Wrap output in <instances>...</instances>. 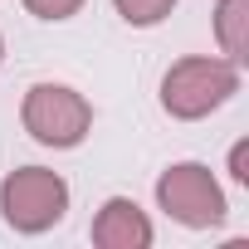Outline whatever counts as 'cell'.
Instances as JSON below:
<instances>
[{
  "label": "cell",
  "instance_id": "52a82bcc",
  "mask_svg": "<svg viewBox=\"0 0 249 249\" xmlns=\"http://www.w3.org/2000/svg\"><path fill=\"white\" fill-rule=\"evenodd\" d=\"M112 10L127 20L132 30H152V25H161L176 10V0H112Z\"/></svg>",
  "mask_w": 249,
  "mask_h": 249
},
{
  "label": "cell",
  "instance_id": "8992f818",
  "mask_svg": "<svg viewBox=\"0 0 249 249\" xmlns=\"http://www.w3.org/2000/svg\"><path fill=\"white\" fill-rule=\"evenodd\" d=\"M215 44L230 64L249 59V0H215Z\"/></svg>",
  "mask_w": 249,
  "mask_h": 249
},
{
  "label": "cell",
  "instance_id": "277c9868",
  "mask_svg": "<svg viewBox=\"0 0 249 249\" xmlns=\"http://www.w3.org/2000/svg\"><path fill=\"white\" fill-rule=\"evenodd\" d=\"M157 205H161L176 225H186V230H215V225H225V215H230L215 171L200 166V161H176V166H166V171L157 176Z\"/></svg>",
  "mask_w": 249,
  "mask_h": 249
},
{
  "label": "cell",
  "instance_id": "30bf717a",
  "mask_svg": "<svg viewBox=\"0 0 249 249\" xmlns=\"http://www.w3.org/2000/svg\"><path fill=\"white\" fill-rule=\"evenodd\" d=\"M0 64H5V35H0Z\"/></svg>",
  "mask_w": 249,
  "mask_h": 249
},
{
  "label": "cell",
  "instance_id": "3957f363",
  "mask_svg": "<svg viewBox=\"0 0 249 249\" xmlns=\"http://www.w3.org/2000/svg\"><path fill=\"white\" fill-rule=\"evenodd\" d=\"M0 215L15 234H44L69 215V181L49 166H15L0 181Z\"/></svg>",
  "mask_w": 249,
  "mask_h": 249
},
{
  "label": "cell",
  "instance_id": "5b68a950",
  "mask_svg": "<svg viewBox=\"0 0 249 249\" xmlns=\"http://www.w3.org/2000/svg\"><path fill=\"white\" fill-rule=\"evenodd\" d=\"M93 244L98 249H147L152 239H157V230H152V220H147V210L132 200V196H107L103 205H98V215H93Z\"/></svg>",
  "mask_w": 249,
  "mask_h": 249
},
{
  "label": "cell",
  "instance_id": "9c48e42d",
  "mask_svg": "<svg viewBox=\"0 0 249 249\" xmlns=\"http://www.w3.org/2000/svg\"><path fill=\"white\" fill-rule=\"evenodd\" d=\"M230 176H234L239 186H249V142H244V137L230 147Z\"/></svg>",
  "mask_w": 249,
  "mask_h": 249
},
{
  "label": "cell",
  "instance_id": "6da1fadb",
  "mask_svg": "<svg viewBox=\"0 0 249 249\" xmlns=\"http://www.w3.org/2000/svg\"><path fill=\"white\" fill-rule=\"evenodd\" d=\"M239 93V64L225 54H186L161 73V107L176 122H200Z\"/></svg>",
  "mask_w": 249,
  "mask_h": 249
},
{
  "label": "cell",
  "instance_id": "7a4b0ae2",
  "mask_svg": "<svg viewBox=\"0 0 249 249\" xmlns=\"http://www.w3.org/2000/svg\"><path fill=\"white\" fill-rule=\"evenodd\" d=\"M20 127L39 147L69 152L93 132V103L69 83H30L20 98Z\"/></svg>",
  "mask_w": 249,
  "mask_h": 249
},
{
  "label": "cell",
  "instance_id": "ba28073f",
  "mask_svg": "<svg viewBox=\"0 0 249 249\" xmlns=\"http://www.w3.org/2000/svg\"><path fill=\"white\" fill-rule=\"evenodd\" d=\"M20 5L35 15V20H49V25H64V20H73L88 0H20Z\"/></svg>",
  "mask_w": 249,
  "mask_h": 249
}]
</instances>
